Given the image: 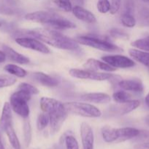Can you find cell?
<instances>
[{
	"label": "cell",
	"mask_w": 149,
	"mask_h": 149,
	"mask_svg": "<svg viewBox=\"0 0 149 149\" xmlns=\"http://www.w3.org/2000/svg\"><path fill=\"white\" fill-rule=\"evenodd\" d=\"M29 34L43 43L48 44L53 47L64 50L74 51L79 48L80 44L56 30L48 28H38L29 31Z\"/></svg>",
	"instance_id": "obj_1"
},
{
	"label": "cell",
	"mask_w": 149,
	"mask_h": 149,
	"mask_svg": "<svg viewBox=\"0 0 149 149\" xmlns=\"http://www.w3.org/2000/svg\"><path fill=\"white\" fill-rule=\"evenodd\" d=\"M140 130L134 127L114 128L105 126L102 128V136L104 141L108 143L124 142L137 137Z\"/></svg>",
	"instance_id": "obj_2"
},
{
	"label": "cell",
	"mask_w": 149,
	"mask_h": 149,
	"mask_svg": "<svg viewBox=\"0 0 149 149\" xmlns=\"http://www.w3.org/2000/svg\"><path fill=\"white\" fill-rule=\"evenodd\" d=\"M32 95L22 90H18L11 95L10 97V104L12 110L23 119L29 117L30 109L28 102L30 100Z\"/></svg>",
	"instance_id": "obj_3"
},
{
	"label": "cell",
	"mask_w": 149,
	"mask_h": 149,
	"mask_svg": "<svg viewBox=\"0 0 149 149\" xmlns=\"http://www.w3.org/2000/svg\"><path fill=\"white\" fill-rule=\"evenodd\" d=\"M64 107L68 113L87 118H98L102 116L101 111L93 105L80 102H67Z\"/></svg>",
	"instance_id": "obj_4"
},
{
	"label": "cell",
	"mask_w": 149,
	"mask_h": 149,
	"mask_svg": "<svg viewBox=\"0 0 149 149\" xmlns=\"http://www.w3.org/2000/svg\"><path fill=\"white\" fill-rule=\"evenodd\" d=\"M79 44L93 47L104 52H121L122 49L106 39H99L93 36H80L75 39Z\"/></svg>",
	"instance_id": "obj_5"
},
{
	"label": "cell",
	"mask_w": 149,
	"mask_h": 149,
	"mask_svg": "<svg viewBox=\"0 0 149 149\" xmlns=\"http://www.w3.org/2000/svg\"><path fill=\"white\" fill-rule=\"evenodd\" d=\"M70 76L74 78L80 79H90L93 81H105L112 77V74L110 73L99 72L89 69H77L71 68L69 71Z\"/></svg>",
	"instance_id": "obj_6"
},
{
	"label": "cell",
	"mask_w": 149,
	"mask_h": 149,
	"mask_svg": "<svg viewBox=\"0 0 149 149\" xmlns=\"http://www.w3.org/2000/svg\"><path fill=\"white\" fill-rule=\"evenodd\" d=\"M59 16L57 13L51 11H45V10H40V11L33 12L26 14L24 16L25 19L30 21L35 22V23H41L49 27L51 23Z\"/></svg>",
	"instance_id": "obj_7"
},
{
	"label": "cell",
	"mask_w": 149,
	"mask_h": 149,
	"mask_svg": "<svg viewBox=\"0 0 149 149\" xmlns=\"http://www.w3.org/2000/svg\"><path fill=\"white\" fill-rule=\"evenodd\" d=\"M15 42L22 47L32 49L43 54H50L51 50L42 42L36 38L19 37L15 39Z\"/></svg>",
	"instance_id": "obj_8"
},
{
	"label": "cell",
	"mask_w": 149,
	"mask_h": 149,
	"mask_svg": "<svg viewBox=\"0 0 149 149\" xmlns=\"http://www.w3.org/2000/svg\"><path fill=\"white\" fill-rule=\"evenodd\" d=\"M104 62L107 63L115 68H128L135 65V63L131 58L121 55H105L102 58Z\"/></svg>",
	"instance_id": "obj_9"
},
{
	"label": "cell",
	"mask_w": 149,
	"mask_h": 149,
	"mask_svg": "<svg viewBox=\"0 0 149 149\" xmlns=\"http://www.w3.org/2000/svg\"><path fill=\"white\" fill-rule=\"evenodd\" d=\"M68 114V112L67 111L64 106L58 110L48 113V115L49 116L50 119L51 133L55 134L60 130Z\"/></svg>",
	"instance_id": "obj_10"
},
{
	"label": "cell",
	"mask_w": 149,
	"mask_h": 149,
	"mask_svg": "<svg viewBox=\"0 0 149 149\" xmlns=\"http://www.w3.org/2000/svg\"><path fill=\"white\" fill-rule=\"evenodd\" d=\"M80 137L83 149H94V135L93 130L86 122H83L80 125Z\"/></svg>",
	"instance_id": "obj_11"
},
{
	"label": "cell",
	"mask_w": 149,
	"mask_h": 149,
	"mask_svg": "<svg viewBox=\"0 0 149 149\" xmlns=\"http://www.w3.org/2000/svg\"><path fill=\"white\" fill-rule=\"evenodd\" d=\"M118 86L126 91L134 92L141 93L144 90L143 82L139 79H131L121 80L118 82Z\"/></svg>",
	"instance_id": "obj_12"
},
{
	"label": "cell",
	"mask_w": 149,
	"mask_h": 149,
	"mask_svg": "<svg viewBox=\"0 0 149 149\" xmlns=\"http://www.w3.org/2000/svg\"><path fill=\"white\" fill-rule=\"evenodd\" d=\"M39 106H40V109H42V112L48 114V113H51L54 111L58 110V109L64 107V103H62L61 101L56 100V99L48 97H42L40 99Z\"/></svg>",
	"instance_id": "obj_13"
},
{
	"label": "cell",
	"mask_w": 149,
	"mask_h": 149,
	"mask_svg": "<svg viewBox=\"0 0 149 149\" xmlns=\"http://www.w3.org/2000/svg\"><path fill=\"white\" fill-rule=\"evenodd\" d=\"M83 67L86 69L92 70L95 71H107V72H111V71H115L116 68H113L109 64L105 62H102L98 60L93 59V58H89L83 64Z\"/></svg>",
	"instance_id": "obj_14"
},
{
	"label": "cell",
	"mask_w": 149,
	"mask_h": 149,
	"mask_svg": "<svg viewBox=\"0 0 149 149\" xmlns=\"http://www.w3.org/2000/svg\"><path fill=\"white\" fill-rule=\"evenodd\" d=\"M72 12L75 17L82 21L87 23H95L96 22V18L94 15L83 7L78 5L74 6L73 7Z\"/></svg>",
	"instance_id": "obj_15"
},
{
	"label": "cell",
	"mask_w": 149,
	"mask_h": 149,
	"mask_svg": "<svg viewBox=\"0 0 149 149\" xmlns=\"http://www.w3.org/2000/svg\"><path fill=\"white\" fill-rule=\"evenodd\" d=\"M2 49L3 51L5 52L7 58L13 62L18 64H22V65L27 64L30 62V60L27 57L16 52L14 49L7 46V45H3Z\"/></svg>",
	"instance_id": "obj_16"
},
{
	"label": "cell",
	"mask_w": 149,
	"mask_h": 149,
	"mask_svg": "<svg viewBox=\"0 0 149 149\" xmlns=\"http://www.w3.org/2000/svg\"><path fill=\"white\" fill-rule=\"evenodd\" d=\"M81 99L84 101L98 103V104L108 103L110 101V97L109 95L102 93H86L81 96Z\"/></svg>",
	"instance_id": "obj_17"
},
{
	"label": "cell",
	"mask_w": 149,
	"mask_h": 149,
	"mask_svg": "<svg viewBox=\"0 0 149 149\" xmlns=\"http://www.w3.org/2000/svg\"><path fill=\"white\" fill-rule=\"evenodd\" d=\"M13 125V116H12V108L10 103H4L0 117V128L4 131L7 127Z\"/></svg>",
	"instance_id": "obj_18"
},
{
	"label": "cell",
	"mask_w": 149,
	"mask_h": 149,
	"mask_svg": "<svg viewBox=\"0 0 149 149\" xmlns=\"http://www.w3.org/2000/svg\"><path fill=\"white\" fill-rule=\"evenodd\" d=\"M129 54L137 62L149 68V52L138 49H129Z\"/></svg>",
	"instance_id": "obj_19"
},
{
	"label": "cell",
	"mask_w": 149,
	"mask_h": 149,
	"mask_svg": "<svg viewBox=\"0 0 149 149\" xmlns=\"http://www.w3.org/2000/svg\"><path fill=\"white\" fill-rule=\"evenodd\" d=\"M34 77L39 84L45 87H54L58 84V81L56 79L43 72H35Z\"/></svg>",
	"instance_id": "obj_20"
},
{
	"label": "cell",
	"mask_w": 149,
	"mask_h": 149,
	"mask_svg": "<svg viewBox=\"0 0 149 149\" xmlns=\"http://www.w3.org/2000/svg\"><path fill=\"white\" fill-rule=\"evenodd\" d=\"M49 27L57 30H66V29H75L76 25L71 20L59 15L51 23Z\"/></svg>",
	"instance_id": "obj_21"
},
{
	"label": "cell",
	"mask_w": 149,
	"mask_h": 149,
	"mask_svg": "<svg viewBox=\"0 0 149 149\" xmlns=\"http://www.w3.org/2000/svg\"><path fill=\"white\" fill-rule=\"evenodd\" d=\"M4 132H5L6 135H7V138H8L9 142H10V145L12 146L14 149H20L21 146H20V141H19L17 135L15 133L14 128H13V125H9L8 127H6L4 130Z\"/></svg>",
	"instance_id": "obj_22"
},
{
	"label": "cell",
	"mask_w": 149,
	"mask_h": 149,
	"mask_svg": "<svg viewBox=\"0 0 149 149\" xmlns=\"http://www.w3.org/2000/svg\"><path fill=\"white\" fill-rule=\"evenodd\" d=\"M4 69L8 74H11L15 77H18V78H23L27 75V72H26V70L23 69L21 67L18 66V65H15V64H7L4 66Z\"/></svg>",
	"instance_id": "obj_23"
},
{
	"label": "cell",
	"mask_w": 149,
	"mask_h": 149,
	"mask_svg": "<svg viewBox=\"0 0 149 149\" xmlns=\"http://www.w3.org/2000/svg\"><path fill=\"white\" fill-rule=\"evenodd\" d=\"M121 106L119 107V114L125 115L133 111L140 106V102L137 100H131L124 103H120Z\"/></svg>",
	"instance_id": "obj_24"
},
{
	"label": "cell",
	"mask_w": 149,
	"mask_h": 149,
	"mask_svg": "<svg viewBox=\"0 0 149 149\" xmlns=\"http://www.w3.org/2000/svg\"><path fill=\"white\" fill-rule=\"evenodd\" d=\"M131 45L136 49L149 52V35L134 41L131 42Z\"/></svg>",
	"instance_id": "obj_25"
},
{
	"label": "cell",
	"mask_w": 149,
	"mask_h": 149,
	"mask_svg": "<svg viewBox=\"0 0 149 149\" xmlns=\"http://www.w3.org/2000/svg\"><path fill=\"white\" fill-rule=\"evenodd\" d=\"M112 99L118 103H124L131 100V95L126 90L117 91L112 95Z\"/></svg>",
	"instance_id": "obj_26"
},
{
	"label": "cell",
	"mask_w": 149,
	"mask_h": 149,
	"mask_svg": "<svg viewBox=\"0 0 149 149\" xmlns=\"http://www.w3.org/2000/svg\"><path fill=\"white\" fill-rule=\"evenodd\" d=\"M121 22L123 26L127 28L134 27L137 23L134 15L127 13H123L121 17Z\"/></svg>",
	"instance_id": "obj_27"
},
{
	"label": "cell",
	"mask_w": 149,
	"mask_h": 149,
	"mask_svg": "<svg viewBox=\"0 0 149 149\" xmlns=\"http://www.w3.org/2000/svg\"><path fill=\"white\" fill-rule=\"evenodd\" d=\"M24 123H23V135H24V142L26 146L28 147L31 143L32 138V127H31L30 122L27 120V119H24Z\"/></svg>",
	"instance_id": "obj_28"
},
{
	"label": "cell",
	"mask_w": 149,
	"mask_h": 149,
	"mask_svg": "<svg viewBox=\"0 0 149 149\" xmlns=\"http://www.w3.org/2000/svg\"><path fill=\"white\" fill-rule=\"evenodd\" d=\"M16 77L13 75L0 76V89L11 87L16 83Z\"/></svg>",
	"instance_id": "obj_29"
},
{
	"label": "cell",
	"mask_w": 149,
	"mask_h": 149,
	"mask_svg": "<svg viewBox=\"0 0 149 149\" xmlns=\"http://www.w3.org/2000/svg\"><path fill=\"white\" fill-rule=\"evenodd\" d=\"M50 124L49 116L45 113H42L39 114L37 119V128L38 130L42 131Z\"/></svg>",
	"instance_id": "obj_30"
},
{
	"label": "cell",
	"mask_w": 149,
	"mask_h": 149,
	"mask_svg": "<svg viewBox=\"0 0 149 149\" xmlns=\"http://www.w3.org/2000/svg\"><path fill=\"white\" fill-rule=\"evenodd\" d=\"M53 2L59 9L64 12H71L72 5L70 0H53Z\"/></svg>",
	"instance_id": "obj_31"
},
{
	"label": "cell",
	"mask_w": 149,
	"mask_h": 149,
	"mask_svg": "<svg viewBox=\"0 0 149 149\" xmlns=\"http://www.w3.org/2000/svg\"><path fill=\"white\" fill-rule=\"evenodd\" d=\"M98 11L100 13H107L110 11L111 4L109 0H98L96 4Z\"/></svg>",
	"instance_id": "obj_32"
},
{
	"label": "cell",
	"mask_w": 149,
	"mask_h": 149,
	"mask_svg": "<svg viewBox=\"0 0 149 149\" xmlns=\"http://www.w3.org/2000/svg\"><path fill=\"white\" fill-rule=\"evenodd\" d=\"M18 90H24V91L30 93L32 95H37L39 93V90H38L37 87H35L34 86L32 85V84H29V83H26V82L20 83V84L18 85Z\"/></svg>",
	"instance_id": "obj_33"
},
{
	"label": "cell",
	"mask_w": 149,
	"mask_h": 149,
	"mask_svg": "<svg viewBox=\"0 0 149 149\" xmlns=\"http://www.w3.org/2000/svg\"><path fill=\"white\" fill-rule=\"evenodd\" d=\"M64 142L67 149H79L78 143L72 135H67L64 139Z\"/></svg>",
	"instance_id": "obj_34"
},
{
	"label": "cell",
	"mask_w": 149,
	"mask_h": 149,
	"mask_svg": "<svg viewBox=\"0 0 149 149\" xmlns=\"http://www.w3.org/2000/svg\"><path fill=\"white\" fill-rule=\"evenodd\" d=\"M111 35L115 38L125 39V38L128 37V36H127L125 33H122V32L120 31L119 30H117V29H112V30L111 31Z\"/></svg>",
	"instance_id": "obj_35"
},
{
	"label": "cell",
	"mask_w": 149,
	"mask_h": 149,
	"mask_svg": "<svg viewBox=\"0 0 149 149\" xmlns=\"http://www.w3.org/2000/svg\"><path fill=\"white\" fill-rule=\"evenodd\" d=\"M142 17L144 23L149 25V9H145L142 11Z\"/></svg>",
	"instance_id": "obj_36"
},
{
	"label": "cell",
	"mask_w": 149,
	"mask_h": 149,
	"mask_svg": "<svg viewBox=\"0 0 149 149\" xmlns=\"http://www.w3.org/2000/svg\"><path fill=\"white\" fill-rule=\"evenodd\" d=\"M133 149H149V142H142L136 144Z\"/></svg>",
	"instance_id": "obj_37"
},
{
	"label": "cell",
	"mask_w": 149,
	"mask_h": 149,
	"mask_svg": "<svg viewBox=\"0 0 149 149\" xmlns=\"http://www.w3.org/2000/svg\"><path fill=\"white\" fill-rule=\"evenodd\" d=\"M7 59V56H6L5 52L3 50H0V64L3 63L4 61Z\"/></svg>",
	"instance_id": "obj_38"
},
{
	"label": "cell",
	"mask_w": 149,
	"mask_h": 149,
	"mask_svg": "<svg viewBox=\"0 0 149 149\" xmlns=\"http://www.w3.org/2000/svg\"><path fill=\"white\" fill-rule=\"evenodd\" d=\"M145 102L146 105L148 106V107L149 108V93L146 95L145 97Z\"/></svg>",
	"instance_id": "obj_39"
},
{
	"label": "cell",
	"mask_w": 149,
	"mask_h": 149,
	"mask_svg": "<svg viewBox=\"0 0 149 149\" xmlns=\"http://www.w3.org/2000/svg\"><path fill=\"white\" fill-rule=\"evenodd\" d=\"M0 149H5L4 146V144H3L2 141H1V135H0Z\"/></svg>",
	"instance_id": "obj_40"
},
{
	"label": "cell",
	"mask_w": 149,
	"mask_h": 149,
	"mask_svg": "<svg viewBox=\"0 0 149 149\" xmlns=\"http://www.w3.org/2000/svg\"><path fill=\"white\" fill-rule=\"evenodd\" d=\"M145 122L146 125H147L148 126H149V114L146 116L145 119Z\"/></svg>",
	"instance_id": "obj_41"
},
{
	"label": "cell",
	"mask_w": 149,
	"mask_h": 149,
	"mask_svg": "<svg viewBox=\"0 0 149 149\" xmlns=\"http://www.w3.org/2000/svg\"><path fill=\"white\" fill-rule=\"evenodd\" d=\"M143 1H144V2H145V3H148L149 0H143Z\"/></svg>",
	"instance_id": "obj_42"
},
{
	"label": "cell",
	"mask_w": 149,
	"mask_h": 149,
	"mask_svg": "<svg viewBox=\"0 0 149 149\" xmlns=\"http://www.w3.org/2000/svg\"><path fill=\"white\" fill-rule=\"evenodd\" d=\"M2 26V23L1 22H0V27H1Z\"/></svg>",
	"instance_id": "obj_43"
}]
</instances>
